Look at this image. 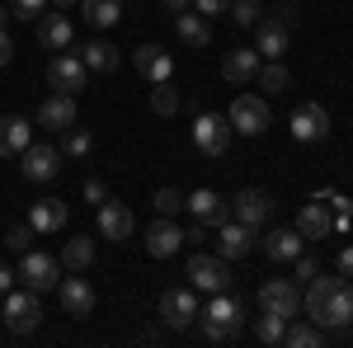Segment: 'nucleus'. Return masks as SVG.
Wrapping results in <instances>:
<instances>
[{"mask_svg": "<svg viewBox=\"0 0 353 348\" xmlns=\"http://www.w3.org/2000/svg\"><path fill=\"white\" fill-rule=\"evenodd\" d=\"M301 306H306V316L321 325L325 334H334V339H344V329L353 325V287L349 278L339 273V278H311L306 283V296H301Z\"/></svg>", "mask_w": 353, "mask_h": 348, "instance_id": "nucleus-1", "label": "nucleus"}, {"mask_svg": "<svg viewBox=\"0 0 353 348\" xmlns=\"http://www.w3.org/2000/svg\"><path fill=\"white\" fill-rule=\"evenodd\" d=\"M241 325H245V306L236 301V296H226V292H212L208 311H198V329H203V339H212V344L236 339Z\"/></svg>", "mask_w": 353, "mask_h": 348, "instance_id": "nucleus-2", "label": "nucleus"}, {"mask_svg": "<svg viewBox=\"0 0 353 348\" xmlns=\"http://www.w3.org/2000/svg\"><path fill=\"white\" fill-rule=\"evenodd\" d=\"M14 278H24L28 292H52L57 283H61V259H52V254H43V249H24L19 254V273Z\"/></svg>", "mask_w": 353, "mask_h": 348, "instance_id": "nucleus-3", "label": "nucleus"}, {"mask_svg": "<svg viewBox=\"0 0 353 348\" xmlns=\"http://www.w3.org/2000/svg\"><path fill=\"white\" fill-rule=\"evenodd\" d=\"M0 320L10 325V334H33L43 325V301L38 292H5V306H0Z\"/></svg>", "mask_w": 353, "mask_h": 348, "instance_id": "nucleus-4", "label": "nucleus"}, {"mask_svg": "<svg viewBox=\"0 0 353 348\" xmlns=\"http://www.w3.org/2000/svg\"><path fill=\"white\" fill-rule=\"evenodd\" d=\"M193 146H198L203 156H212V161L226 156V151H231V123H226L221 113H208V108H203V113L193 118Z\"/></svg>", "mask_w": 353, "mask_h": 348, "instance_id": "nucleus-5", "label": "nucleus"}, {"mask_svg": "<svg viewBox=\"0 0 353 348\" xmlns=\"http://www.w3.org/2000/svg\"><path fill=\"white\" fill-rule=\"evenodd\" d=\"M184 278H189V287H198V292H226L231 287V268H226L221 254H193Z\"/></svg>", "mask_w": 353, "mask_h": 348, "instance_id": "nucleus-6", "label": "nucleus"}, {"mask_svg": "<svg viewBox=\"0 0 353 348\" xmlns=\"http://www.w3.org/2000/svg\"><path fill=\"white\" fill-rule=\"evenodd\" d=\"M269 123H273V113L259 94H236V104H231V132L259 136V132H269Z\"/></svg>", "mask_w": 353, "mask_h": 348, "instance_id": "nucleus-7", "label": "nucleus"}, {"mask_svg": "<svg viewBox=\"0 0 353 348\" xmlns=\"http://www.w3.org/2000/svg\"><path fill=\"white\" fill-rule=\"evenodd\" d=\"M259 306L273 311V316H283V320H297L301 316V292L288 278H269V283L259 287Z\"/></svg>", "mask_w": 353, "mask_h": 348, "instance_id": "nucleus-8", "label": "nucleus"}, {"mask_svg": "<svg viewBox=\"0 0 353 348\" xmlns=\"http://www.w3.org/2000/svg\"><path fill=\"white\" fill-rule=\"evenodd\" d=\"M85 76H90V66H85L81 57H71V52H57L52 61H48V85L61 90V94H81Z\"/></svg>", "mask_w": 353, "mask_h": 348, "instance_id": "nucleus-9", "label": "nucleus"}, {"mask_svg": "<svg viewBox=\"0 0 353 348\" xmlns=\"http://www.w3.org/2000/svg\"><path fill=\"white\" fill-rule=\"evenodd\" d=\"M161 320L170 329H189L198 320V296H193V287H170L161 296Z\"/></svg>", "mask_w": 353, "mask_h": 348, "instance_id": "nucleus-10", "label": "nucleus"}, {"mask_svg": "<svg viewBox=\"0 0 353 348\" xmlns=\"http://www.w3.org/2000/svg\"><path fill=\"white\" fill-rule=\"evenodd\" d=\"M231 212H236V221H245L250 231H259V226L273 216V198L259 193V188H241V193L231 198Z\"/></svg>", "mask_w": 353, "mask_h": 348, "instance_id": "nucleus-11", "label": "nucleus"}, {"mask_svg": "<svg viewBox=\"0 0 353 348\" xmlns=\"http://www.w3.org/2000/svg\"><path fill=\"white\" fill-rule=\"evenodd\" d=\"M57 296H61V311H66V316H76V320H85V316L94 311V287L85 283L81 273L61 278V283H57Z\"/></svg>", "mask_w": 353, "mask_h": 348, "instance_id": "nucleus-12", "label": "nucleus"}, {"mask_svg": "<svg viewBox=\"0 0 353 348\" xmlns=\"http://www.w3.org/2000/svg\"><path fill=\"white\" fill-rule=\"evenodd\" d=\"M189 212L198 216V226H221V221H231V203L221 198L217 188H193Z\"/></svg>", "mask_w": 353, "mask_h": 348, "instance_id": "nucleus-13", "label": "nucleus"}, {"mask_svg": "<svg viewBox=\"0 0 353 348\" xmlns=\"http://www.w3.org/2000/svg\"><path fill=\"white\" fill-rule=\"evenodd\" d=\"M132 61H137V71H141L151 85H161V81H170V76H174V57L165 52L161 43H141V48L132 52Z\"/></svg>", "mask_w": 353, "mask_h": 348, "instance_id": "nucleus-14", "label": "nucleus"}, {"mask_svg": "<svg viewBox=\"0 0 353 348\" xmlns=\"http://www.w3.org/2000/svg\"><path fill=\"white\" fill-rule=\"evenodd\" d=\"M19 161H24V179H33V184H52L57 179V170H61V151H57V146H33V141H28V151L24 156H19Z\"/></svg>", "mask_w": 353, "mask_h": 348, "instance_id": "nucleus-15", "label": "nucleus"}, {"mask_svg": "<svg viewBox=\"0 0 353 348\" xmlns=\"http://www.w3.org/2000/svg\"><path fill=\"white\" fill-rule=\"evenodd\" d=\"M254 33H259V48H254V52H264L269 61H278V57L292 48V28L283 24L278 14H264V19L254 24Z\"/></svg>", "mask_w": 353, "mask_h": 348, "instance_id": "nucleus-16", "label": "nucleus"}, {"mask_svg": "<svg viewBox=\"0 0 353 348\" xmlns=\"http://www.w3.org/2000/svg\"><path fill=\"white\" fill-rule=\"evenodd\" d=\"M292 136H297V141H325L330 136V113L321 104L292 108Z\"/></svg>", "mask_w": 353, "mask_h": 348, "instance_id": "nucleus-17", "label": "nucleus"}, {"mask_svg": "<svg viewBox=\"0 0 353 348\" xmlns=\"http://www.w3.org/2000/svg\"><path fill=\"white\" fill-rule=\"evenodd\" d=\"M66 216H71V207L61 198H43V203L28 207V226H33V236H57L66 226Z\"/></svg>", "mask_w": 353, "mask_h": 348, "instance_id": "nucleus-18", "label": "nucleus"}, {"mask_svg": "<svg viewBox=\"0 0 353 348\" xmlns=\"http://www.w3.org/2000/svg\"><path fill=\"white\" fill-rule=\"evenodd\" d=\"M259 52L254 48H226V57H221V76L231 85H250L254 76H259Z\"/></svg>", "mask_w": 353, "mask_h": 348, "instance_id": "nucleus-19", "label": "nucleus"}, {"mask_svg": "<svg viewBox=\"0 0 353 348\" xmlns=\"http://www.w3.org/2000/svg\"><path fill=\"white\" fill-rule=\"evenodd\" d=\"M38 123L52 127V132L76 127V94H61V90H57L52 99H43V104H38Z\"/></svg>", "mask_w": 353, "mask_h": 348, "instance_id": "nucleus-20", "label": "nucleus"}, {"mask_svg": "<svg viewBox=\"0 0 353 348\" xmlns=\"http://www.w3.org/2000/svg\"><path fill=\"white\" fill-rule=\"evenodd\" d=\"M254 249V231L245 221H221V236H217V254L231 264V259H245Z\"/></svg>", "mask_w": 353, "mask_h": 348, "instance_id": "nucleus-21", "label": "nucleus"}, {"mask_svg": "<svg viewBox=\"0 0 353 348\" xmlns=\"http://www.w3.org/2000/svg\"><path fill=\"white\" fill-rule=\"evenodd\" d=\"M28 141H33V123L19 113H5L0 118V156H24Z\"/></svg>", "mask_w": 353, "mask_h": 348, "instance_id": "nucleus-22", "label": "nucleus"}, {"mask_svg": "<svg viewBox=\"0 0 353 348\" xmlns=\"http://www.w3.org/2000/svg\"><path fill=\"white\" fill-rule=\"evenodd\" d=\"M179 245H184V226H174L170 216H161V221L146 231V249H151V259H170Z\"/></svg>", "mask_w": 353, "mask_h": 348, "instance_id": "nucleus-23", "label": "nucleus"}, {"mask_svg": "<svg viewBox=\"0 0 353 348\" xmlns=\"http://www.w3.org/2000/svg\"><path fill=\"white\" fill-rule=\"evenodd\" d=\"M297 231L306 240H325V236H334V212H330L325 203H306L297 212Z\"/></svg>", "mask_w": 353, "mask_h": 348, "instance_id": "nucleus-24", "label": "nucleus"}, {"mask_svg": "<svg viewBox=\"0 0 353 348\" xmlns=\"http://www.w3.org/2000/svg\"><path fill=\"white\" fill-rule=\"evenodd\" d=\"M99 231H104V240H128V236H132V212H128V207H123V203H99Z\"/></svg>", "mask_w": 353, "mask_h": 348, "instance_id": "nucleus-25", "label": "nucleus"}, {"mask_svg": "<svg viewBox=\"0 0 353 348\" xmlns=\"http://www.w3.org/2000/svg\"><path fill=\"white\" fill-rule=\"evenodd\" d=\"M38 43H43V52H66L71 48V19L66 14H43L38 19Z\"/></svg>", "mask_w": 353, "mask_h": 348, "instance_id": "nucleus-26", "label": "nucleus"}, {"mask_svg": "<svg viewBox=\"0 0 353 348\" xmlns=\"http://www.w3.org/2000/svg\"><path fill=\"white\" fill-rule=\"evenodd\" d=\"M174 33H179V43H189V48H208L212 43V24L198 14V10H184V14H174Z\"/></svg>", "mask_w": 353, "mask_h": 348, "instance_id": "nucleus-27", "label": "nucleus"}, {"mask_svg": "<svg viewBox=\"0 0 353 348\" xmlns=\"http://www.w3.org/2000/svg\"><path fill=\"white\" fill-rule=\"evenodd\" d=\"M264 254L273 264H292L301 254V231H269L264 236Z\"/></svg>", "mask_w": 353, "mask_h": 348, "instance_id": "nucleus-28", "label": "nucleus"}, {"mask_svg": "<svg viewBox=\"0 0 353 348\" xmlns=\"http://www.w3.org/2000/svg\"><path fill=\"white\" fill-rule=\"evenodd\" d=\"M81 61L90 66V71H99V76H113V71H118V52H113V43H104V38L85 43V48H81Z\"/></svg>", "mask_w": 353, "mask_h": 348, "instance_id": "nucleus-29", "label": "nucleus"}, {"mask_svg": "<svg viewBox=\"0 0 353 348\" xmlns=\"http://www.w3.org/2000/svg\"><path fill=\"white\" fill-rule=\"evenodd\" d=\"M330 339H334V334H325V329H321V325L311 320V325H288V329H283V344L288 348H321V344H330Z\"/></svg>", "mask_w": 353, "mask_h": 348, "instance_id": "nucleus-30", "label": "nucleus"}, {"mask_svg": "<svg viewBox=\"0 0 353 348\" xmlns=\"http://www.w3.org/2000/svg\"><path fill=\"white\" fill-rule=\"evenodd\" d=\"M81 10L94 28H113L123 19V0H81Z\"/></svg>", "mask_w": 353, "mask_h": 348, "instance_id": "nucleus-31", "label": "nucleus"}, {"mask_svg": "<svg viewBox=\"0 0 353 348\" xmlns=\"http://www.w3.org/2000/svg\"><path fill=\"white\" fill-rule=\"evenodd\" d=\"M61 264L71 268V273L90 268V264H94V240H90V236H76V240H66V245H61Z\"/></svg>", "mask_w": 353, "mask_h": 348, "instance_id": "nucleus-32", "label": "nucleus"}, {"mask_svg": "<svg viewBox=\"0 0 353 348\" xmlns=\"http://www.w3.org/2000/svg\"><path fill=\"white\" fill-rule=\"evenodd\" d=\"M151 113H156V118H174V113H179V90L170 81L151 85Z\"/></svg>", "mask_w": 353, "mask_h": 348, "instance_id": "nucleus-33", "label": "nucleus"}, {"mask_svg": "<svg viewBox=\"0 0 353 348\" xmlns=\"http://www.w3.org/2000/svg\"><path fill=\"white\" fill-rule=\"evenodd\" d=\"M254 81L264 85V94H283L288 85H292V71L283 66V61H269V66H259V76Z\"/></svg>", "mask_w": 353, "mask_h": 348, "instance_id": "nucleus-34", "label": "nucleus"}, {"mask_svg": "<svg viewBox=\"0 0 353 348\" xmlns=\"http://www.w3.org/2000/svg\"><path fill=\"white\" fill-rule=\"evenodd\" d=\"M283 329H288V320L273 316V311H264V316L254 320V339H259V344H283Z\"/></svg>", "mask_w": 353, "mask_h": 348, "instance_id": "nucleus-35", "label": "nucleus"}, {"mask_svg": "<svg viewBox=\"0 0 353 348\" xmlns=\"http://www.w3.org/2000/svg\"><path fill=\"white\" fill-rule=\"evenodd\" d=\"M61 151H66V156H76V161H85V156L94 151V136L85 132V127H66V141H61Z\"/></svg>", "mask_w": 353, "mask_h": 348, "instance_id": "nucleus-36", "label": "nucleus"}, {"mask_svg": "<svg viewBox=\"0 0 353 348\" xmlns=\"http://www.w3.org/2000/svg\"><path fill=\"white\" fill-rule=\"evenodd\" d=\"M189 207V193H179V188H161L156 193V212L161 216H174V212H184Z\"/></svg>", "mask_w": 353, "mask_h": 348, "instance_id": "nucleus-37", "label": "nucleus"}, {"mask_svg": "<svg viewBox=\"0 0 353 348\" xmlns=\"http://www.w3.org/2000/svg\"><path fill=\"white\" fill-rule=\"evenodd\" d=\"M259 0H231V19H236V28H254L259 24Z\"/></svg>", "mask_w": 353, "mask_h": 348, "instance_id": "nucleus-38", "label": "nucleus"}, {"mask_svg": "<svg viewBox=\"0 0 353 348\" xmlns=\"http://www.w3.org/2000/svg\"><path fill=\"white\" fill-rule=\"evenodd\" d=\"M28 245H33V226H28V221H19V226H10V231H5V249L24 254Z\"/></svg>", "mask_w": 353, "mask_h": 348, "instance_id": "nucleus-39", "label": "nucleus"}, {"mask_svg": "<svg viewBox=\"0 0 353 348\" xmlns=\"http://www.w3.org/2000/svg\"><path fill=\"white\" fill-rule=\"evenodd\" d=\"M43 10H48V0H10V14H14V19H33V24H38Z\"/></svg>", "mask_w": 353, "mask_h": 348, "instance_id": "nucleus-40", "label": "nucleus"}, {"mask_svg": "<svg viewBox=\"0 0 353 348\" xmlns=\"http://www.w3.org/2000/svg\"><path fill=\"white\" fill-rule=\"evenodd\" d=\"M81 193H85V203H94V207H99V203H109V184H104L99 174H90Z\"/></svg>", "mask_w": 353, "mask_h": 348, "instance_id": "nucleus-41", "label": "nucleus"}, {"mask_svg": "<svg viewBox=\"0 0 353 348\" xmlns=\"http://www.w3.org/2000/svg\"><path fill=\"white\" fill-rule=\"evenodd\" d=\"M292 264H297V278H306V283H311V278L321 273V259H316V254H297Z\"/></svg>", "mask_w": 353, "mask_h": 348, "instance_id": "nucleus-42", "label": "nucleus"}, {"mask_svg": "<svg viewBox=\"0 0 353 348\" xmlns=\"http://www.w3.org/2000/svg\"><path fill=\"white\" fill-rule=\"evenodd\" d=\"M193 10H198L203 19H212V14H226V10H231V0H193Z\"/></svg>", "mask_w": 353, "mask_h": 348, "instance_id": "nucleus-43", "label": "nucleus"}, {"mask_svg": "<svg viewBox=\"0 0 353 348\" xmlns=\"http://www.w3.org/2000/svg\"><path fill=\"white\" fill-rule=\"evenodd\" d=\"M273 14H278V19H283V24H288V28H297V24H301L297 5H278V10H273Z\"/></svg>", "mask_w": 353, "mask_h": 348, "instance_id": "nucleus-44", "label": "nucleus"}, {"mask_svg": "<svg viewBox=\"0 0 353 348\" xmlns=\"http://www.w3.org/2000/svg\"><path fill=\"white\" fill-rule=\"evenodd\" d=\"M339 273H344V278H353V245H344V249H339Z\"/></svg>", "mask_w": 353, "mask_h": 348, "instance_id": "nucleus-45", "label": "nucleus"}, {"mask_svg": "<svg viewBox=\"0 0 353 348\" xmlns=\"http://www.w3.org/2000/svg\"><path fill=\"white\" fill-rule=\"evenodd\" d=\"M10 57H14V43H10V33L0 28V66H10Z\"/></svg>", "mask_w": 353, "mask_h": 348, "instance_id": "nucleus-46", "label": "nucleus"}, {"mask_svg": "<svg viewBox=\"0 0 353 348\" xmlns=\"http://www.w3.org/2000/svg\"><path fill=\"white\" fill-rule=\"evenodd\" d=\"M10 287H14V273H10V268H5V264H0V296H5V292H10Z\"/></svg>", "mask_w": 353, "mask_h": 348, "instance_id": "nucleus-47", "label": "nucleus"}, {"mask_svg": "<svg viewBox=\"0 0 353 348\" xmlns=\"http://www.w3.org/2000/svg\"><path fill=\"white\" fill-rule=\"evenodd\" d=\"M161 5H165V10H174V14H184V10H189L193 0H161Z\"/></svg>", "mask_w": 353, "mask_h": 348, "instance_id": "nucleus-48", "label": "nucleus"}, {"mask_svg": "<svg viewBox=\"0 0 353 348\" xmlns=\"http://www.w3.org/2000/svg\"><path fill=\"white\" fill-rule=\"evenodd\" d=\"M48 5H57V10H71V5H81V0H48Z\"/></svg>", "mask_w": 353, "mask_h": 348, "instance_id": "nucleus-49", "label": "nucleus"}, {"mask_svg": "<svg viewBox=\"0 0 353 348\" xmlns=\"http://www.w3.org/2000/svg\"><path fill=\"white\" fill-rule=\"evenodd\" d=\"M10 19H14V14H10V10H5V5H0V28L10 24Z\"/></svg>", "mask_w": 353, "mask_h": 348, "instance_id": "nucleus-50", "label": "nucleus"}]
</instances>
